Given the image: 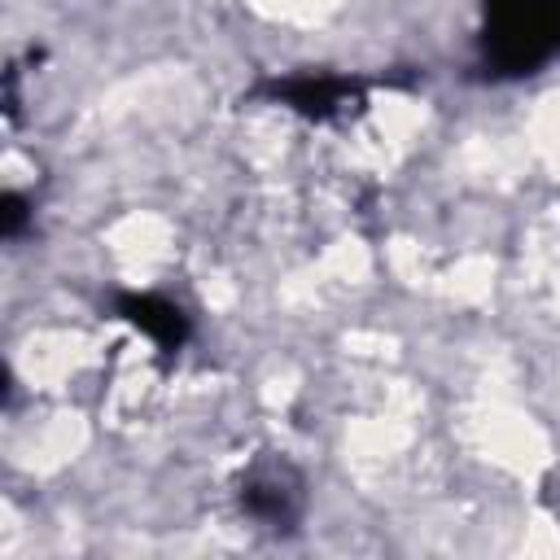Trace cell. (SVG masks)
Here are the masks:
<instances>
[{
	"label": "cell",
	"instance_id": "cell-2",
	"mask_svg": "<svg viewBox=\"0 0 560 560\" xmlns=\"http://www.w3.org/2000/svg\"><path fill=\"white\" fill-rule=\"evenodd\" d=\"M241 503L249 516L267 521V525H289L302 508V481L293 468H276V464H262L245 477V490H241Z\"/></svg>",
	"mask_w": 560,
	"mask_h": 560
},
{
	"label": "cell",
	"instance_id": "cell-4",
	"mask_svg": "<svg viewBox=\"0 0 560 560\" xmlns=\"http://www.w3.org/2000/svg\"><path fill=\"white\" fill-rule=\"evenodd\" d=\"M359 83L354 79H341V74H298V79H284V83H271V96L284 101L289 109L298 114H311V118H328L337 109H346L354 101Z\"/></svg>",
	"mask_w": 560,
	"mask_h": 560
},
{
	"label": "cell",
	"instance_id": "cell-3",
	"mask_svg": "<svg viewBox=\"0 0 560 560\" xmlns=\"http://www.w3.org/2000/svg\"><path fill=\"white\" fill-rule=\"evenodd\" d=\"M118 315L127 324H136L166 354H175L188 341V315L171 298H162V293H122L118 298Z\"/></svg>",
	"mask_w": 560,
	"mask_h": 560
},
{
	"label": "cell",
	"instance_id": "cell-5",
	"mask_svg": "<svg viewBox=\"0 0 560 560\" xmlns=\"http://www.w3.org/2000/svg\"><path fill=\"white\" fill-rule=\"evenodd\" d=\"M22 223H26V201L18 192H4L0 197V232H4V241H13L22 232Z\"/></svg>",
	"mask_w": 560,
	"mask_h": 560
},
{
	"label": "cell",
	"instance_id": "cell-1",
	"mask_svg": "<svg viewBox=\"0 0 560 560\" xmlns=\"http://www.w3.org/2000/svg\"><path fill=\"white\" fill-rule=\"evenodd\" d=\"M560 57V0H486L481 61L499 79L538 74Z\"/></svg>",
	"mask_w": 560,
	"mask_h": 560
}]
</instances>
